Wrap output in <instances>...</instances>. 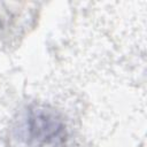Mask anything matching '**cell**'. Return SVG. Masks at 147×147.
I'll return each instance as SVG.
<instances>
[{
  "label": "cell",
  "mask_w": 147,
  "mask_h": 147,
  "mask_svg": "<svg viewBox=\"0 0 147 147\" xmlns=\"http://www.w3.org/2000/svg\"><path fill=\"white\" fill-rule=\"evenodd\" d=\"M63 122L44 107L29 108L14 127L15 147H51L64 140Z\"/></svg>",
  "instance_id": "cell-1"
}]
</instances>
